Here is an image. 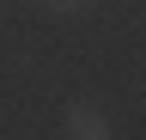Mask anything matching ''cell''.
<instances>
[{"instance_id":"6da1fadb","label":"cell","mask_w":146,"mask_h":140,"mask_svg":"<svg viewBox=\"0 0 146 140\" xmlns=\"http://www.w3.org/2000/svg\"><path fill=\"white\" fill-rule=\"evenodd\" d=\"M61 140H116V122L104 104L73 98V104H61Z\"/></svg>"},{"instance_id":"7a4b0ae2","label":"cell","mask_w":146,"mask_h":140,"mask_svg":"<svg viewBox=\"0 0 146 140\" xmlns=\"http://www.w3.org/2000/svg\"><path fill=\"white\" fill-rule=\"evenodd\" d=\"M49 12H85V6H98V0H43Z\"/></svg>"}]
</instances>
